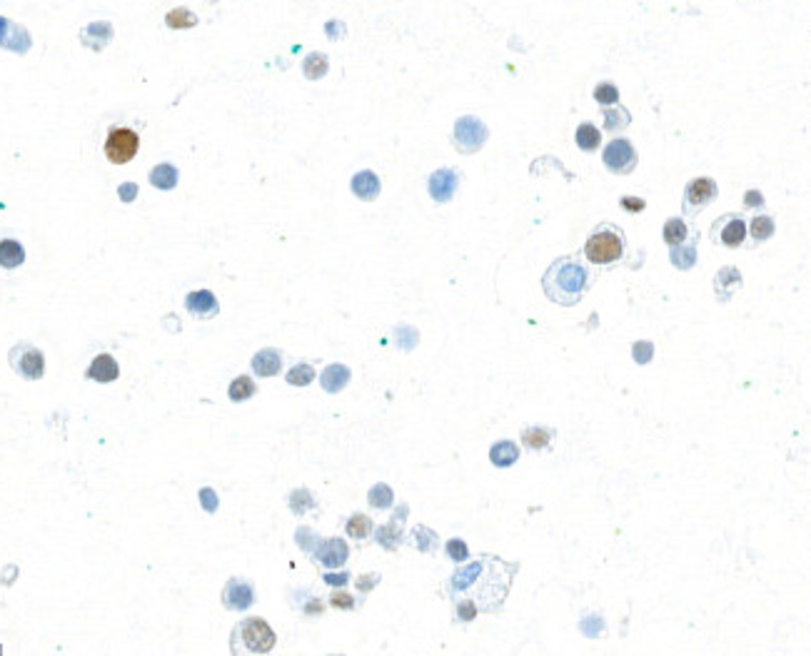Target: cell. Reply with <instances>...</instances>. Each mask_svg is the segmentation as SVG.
Listing matches in <instances>:
<instances>
[{
    "label": "cell",
    "mask_w": 811,
    "mask_h": 656,
    "mask_svg": "<svg viewBox=\"0 0 811 656\" xmlns=\"http://www.w3.org/2000/svg\"><path fill=\"white\" fill-rule=\"evenodd\" d=\"M592 284V275L577 258H559L547 267L542 277V290L557 305L572 307L584 297Z\"/></svg>",
    "instance_id": "cell-1"
},
{
    "label": "cell",
    "mask_w": 811,
    "mask_h": 656,
    "mask_svg": "<svg viewBox=\"0 0 811 656\" xmlns=\"http://www.w3.org/2000/svg\"><path fill=\"white\" fill-rule=\"evenodd\" d=\"M584 255L594 265H612L624 255V232L612 222H602L586 237Z\"/></svg>",
    "instance_id": "cell-2"
},
{
    "label": "cell",
    "mask_w": 811,
    "mask_h": 656,
    "mask_svg": "<svg viewBox=\"0 0 811 656\" xmlns=\"http://www.w3.org/2000/svg\"><path fill=\"white\" fill-rule=\"evenodd\" d=\"M275 646V631L263 619H245L232 631V651H250V654H268Z\"/></svg>",
    "instance_id": "cell-3"
},
{
    "label": "cell",
    "mask_w": 811,
    "mask_h": 656,
    "mask_svg": "<svg viewBox=\"0 0 811 656\" xmlns=\"http://www.w3.org/2000/svg\"><path fill=\"white\" fill-rule=\"evenodd\" d=\"M137 148H140L137 132L127 130V127H115V130H110L108 140H105V158L115 165H125L137 155Z\"/></svg>",
    "instance_id": "cell-4"
},
{
    "label": "cell",
    "mask_w": 811,
    "mask_h": 656,
    "mask_svg": "<svg viewBox=\"0 0 811 656\" xmlns=\"http://www.w3.org/2000/svg\"><path fill=\"white\" fill-rule=\"evenodd\" d=\"M487 140V127L477 118H460L455 125V148L460 153H477Z\"/></svg>",
    "instance_id": "cell-5"
},
{
    "label": "cell",
    "mask_w": 811,
    "mask_h": 656,
    "mask_svg": "<svg viewBox=\"0 0 811 656\" xmlns=\"http://www.w3.org/2000/svg\"><path fill=\"white\" fill-rule=\"evenodd\" d=\"M11 365L20 377L25 379H40L45 372V357L40 350L30 345H18L11 350Z\"/></svg>",
    "instance_id": "cell-6"
},
{
    "label": "cell",
    "mask_w": 811,
    "mask_h": 656,
    "mask_svg": "<svg viewBox=\"0 0 811 656\" xmlns=\"http://www.w3.org/2000/svg\"><path fill=\"white\" fill-rule=\"evenodd\" d=\"M602 160L617 175H627V172H631V170L636 168V153L634 148H631V142L624 140V137L609 142L602 153Z\"/></svg>",
    "instance_id": "cell-7"
},
{
    "label": "cell",
    "mask_w": 811,
    "mask_h": 656,
    "mask_svg": "<svg viewBox=\"0 0 811 656\" xmlns=\"http://www.w3.org/2000/svg\"><path fill=\"white\" fill-rule=\"evenodd\" d=\"M717 192L719 187L712 177H694V180H689V185H686L684 190V213L686 215L702 213L714 197H717Z\"/></svg>",
    "instance_id": "cell-8"
},
{
    "label": "cell",
    "mask_w": 811,
    "mask_h": 656,
    "mask_svg": "<svg viewBox=\"0 0 811 656\" xmlns=\"http://www.w3.org/2000/svg\"><path fill=\"white\" fill-rule=\"evenodd\" d=\"M746 235V225L741 215H724L714 222L712 227V237L714 242H722L727 247H739L744 242Z\"/></svg>",
    "instance_id": "cell-9"
},
{
    "label": "cell",
    "mask_w": 811,
    "mask_h": 656,
    "mask_svg": "<svg viewBox=\"0 0 811 656\" xmlns=\"http://www.w3.org/2000/svg\"><path fill=\"white\" fill-rule=\"evenodd\" d=\"M222 602H225L227 609H235V612H245L250 604L255 602V589L250 581L242 579H232L225 584L222 589Z\"/></svg>",
    "instance_id": "cell-10"
},
{
    "label": "cell",
    "mask_w": 811,
    "mask_h": 656,
    "mask_svg": "<svg viewBox=\"0 0 811 656\" xmlns=\"http://www.w3.org/2000/svg\"><path fill=\"white\" fill-rule=\"evenodd\" d=\"M457 185H460V175L455 170H437L429 177V195L437 200V203H450L452 195H455Z\"/></svg>",
    "instance_id": "cell-11"
},
{
    "label": "cell",
    "mask_w": 811,
    "mask_h": 656,
    "mask_svg": "<svg viewBox=\"0 0 811 656\" xmlns=\"http://www.w3.org/2000/svg\"><path fill=\"white\" fill-rule=\"evenodd\" d=\"M347 554H350V549H347V544L342 539H325L322 544L315 549V559H318L322 567H329V569L342 567V564L347 562Z\"/></svg>",
    "instance_id": "cell-12"
},
{
    "label": "cell",
    "mask_w": 811,
    "mask_h": 656,
    "mask_svg": "<svg viewBox=\"0 0 811 656\" xmlns=\"http://www.w3.org/2000/svg\"><path fill=\"white\" fill-rule=\"evenodd\" d=\"M185 307L190 315H195V317L200 320H208V317H215L220 312V305L218 300H215L213 292L208 290H198V292H190V295L185 297Z\"/></svg>",
    "instance_id": "cell-13"
},
{
    "label": "cell",
    "mask_w": 811,
    "mask_h": 656,
    "mask_svg": "<svg viewBox=\"0 0 811 656\" xmlns=\"http://www.w3.org/2000/svg\"><path fill=\"white\" fill-rule=\"evenodd\" d=\"M120 370H118V362L113 360V355H98L93 360V365L88 367L85 377L95 379V382H115Z\"/></svg>",
    "instance_id": "cell-14"
},
{
    "label": "cell",
    "mask_w": 811,
    "mask_h": 656,
    "mask_svg": "<svg viewBox=\"0 0 811 656\" xmlns=\"http://www.w3.org/2000/svg\"><path fill=\"white\" fill-rule=\"evenodd\" d=\"M253 370L260 377H272V374H277L279 370H282V355H279L277 350H272V347L260 350L258 355L253 357Z\"/></svg>",
    "instance_id": "cell-15"
},
{
    "label": "cell",
    "mask_w": 811,
    "mask_h": 656,
    "mask_svg": "<svg viewBox=\"0 0 811 656\" xmlns=\"http://www.w3.org/2000/svg\"><path fill=\"white\" fill-rule=\"evenodd\" d=\"M352 192H355L360 200H375L379 195V177L375 175L372 170H362L352 177Z\"/></svg>",
    "instance_id": "cell-16"
},
{
    "label": "cell",
    "mask_w": 811,
    "mask_h": 656,
    "mask_svg": "<svg viewBox=\"0 0 811 656\" xmlns=\"http://www.w3.org/2000/svg\"><path fill=\"white\" fill-rule=\"evenodd\" d=\"M320 382H322L325 392L337 394L347 387V382H350V370H347L345 365H329L322 372V377H320Z\"/></svg>",
    "instance_id": "cell-17"
},
{
    "label": "cell",
    "mask_w": 811,
    "mask_h": 656,
    "mask_svg": "<svg viewBox=\"0 0 811 656\" xmlns=\"http://www.w3.org/2000/svg\"><path fill=\"white\" fill-rule=\"evenodd\" d=\"M113 38V27H110V23H93V25H88L85 30L80 33V40L88 48H105L108 45V40Z\"/></svg>",
    "instance_id": "cell-18"
},
{
    "label": "cell",
    "mask_w": 811,
    "mask_h": 656,
    "mask_svg": "<svg viewBox=\"0 0 811 656\" xmlns=\"http://www.w3.org/2000/svg\"><path fill=\"white\" fill-rule=\"evenodd\" d=\"M489 460H492L494 467H512L517 460H520V447L515 442H499L489 449Z\"/></svg>",
    "instance_id": "cell-19"
},
{
    "label": "cell",
    "mask_w": 811,
    "mask_h": 656,
    "mask_svg": "<svg viewBox=\"0 0 811 656\" xmlns=\"http://www.w3.org/2000/svg\"><path fill=\"white\" fill-rule=\"evenodd\" d=\"M23 260H25V250H23L20 242L15 240H3L0 242V267H20Z\"/></svg>",
    "instance_id": "cell-20"
},
{
    "label": "cell",
    "mask_w": 811,
    "mask_h": 656,
    "mask_svg": "<svg viewBox=\"0 0 811 656\" xmlns=\"http://www.w3.org/2000/svg\"><path fill=\"white\" fill-rule=\"evenodd\" d=\"M574 140H577V145H579V150H584V153H594V150L599 148V142H602V135H599V130L594 125L581 122L574 132Z\"/></svg>",
    "instance_id": "cell-21"
},
{
    "label": "cell",
    "mask_w": 811,
    "mask_h": 656,
    "mask_svg": "<svg viewBox=\"0 0 811 656\" xmlns=\"http://www.w3.org/2000/svg\"><path fill=\"white\" fill-rule=\"evenodd\" d=\"M150 182H153L158 190H172V187L177 185V170L168 163L158 165V168H153V172H150Z\"/></svg>",
    "instance_id": "cell-22"
},
{
    "label": "cell",
    "mask_w": 811,
    "mask_h": 656,
    "mask_svg": "<svg viewBox=\"0 0 811 656\" xmlns=\"http://www.w3.org/2000/svg\"><path fill=\"white\" fill-rule=\"evenodd\" d=\"M549 439H552V432L544 429V427H527L524 432H522V442L529 449H547Z\"/></svg>",
    "instance_id": "cell-23"
},
{
    "label": "cell",
    "mask_w": 811,
    "mask_h": 656,
    "mask_svg": "<svg viewBox=\"0 0 811 656\" xmlns=\"http://www.w3.org/2000/svg\"><path fill=\"white\" fill-rule=\"evenodd\" d=\"M664 240L669 242V245H679V242L686 240V235H689V230H686V222L679 217H672L664 222Z\"/></svg>",
    "instance_id": "cell-24"
},
{
    "label": "cell",
    "mask_w": 811,
    "mask_h": 656,
    "mask_svg": "<svg viewBox=\"0 0 811 656\" xmlns=\"http://www.w3.org/2000/svg\"><path fill=\"white\" fill-rule=\"evenodd\" d=\"M255 382L250 377H247V374H242V377H237V379H232V384H230V389H227V394H230V399L232 402H245V399H250L255 394Z\"/></svg>",
    "instance_id": "cell-25"
},
{
    "label": "cell",
    "mask_w": 811,
    "mask_h": 656,
    "mask_svg": "<svg viewBox=\"0 0 811 656\" xmlns=\"http://www.w3.org/2000/svg\"><path fill=\"white\" fill-rule=\"evenodd\" d=\"M302 70H305L307 80H320V77L327 72V55H322V53L307 55V61H305V65H302Z\"/></svg>",
    "instance_id": "cell-26"
},
{
    "label": "cell",
    "mask_w": 811,
    "mask_h": 656,
    "mask_svg": "<svg viewBox=\"0 0 811 656\" xmlns=\"http://www.w3.org/2000/svg\"><path fill=\"white\" fill-rule=\"evenodd\" d=\"M774 230H777V227H774V220L769 217V215H759V217H754V220H751V225H749L751 237H754V240H759V242L769 240V237L774 235Z\"/></svg>",
    "instance_id": "cell-27"
},
{
    "label": "cell",
    "mask_w": 811,
    "mask_h": 656,
    "mask_svg": "<svg viewBox=\"0 0 811 656\" xmlns=\"http://www.w3.org/2000/svg\"><path fill=\"white\" fill-rule=\"evenodd\" d=\"M370 531H372V519L365 515H352L350 522H347V534L352 539H367Z\"/></svg>",
    "instance_id": "cell-28"
},
{
    "label": "cell",
    "mask_w": 811,
    "mask_h": 656,
    "mask_svg": "<svg viewBox=\"0 0 811 656\" xmlns=\"http://www.w3.org/2000/svg\"><path fill=\"white\" fill-rule=\"evenodd\" d=\"M313 379H315L313 365H295L290 372H287V382H290L292 387H307Z\"/></svg>",
    "instance_id": "cell-29"
},
{
    "label": "cell",
    "mask_w": 811,
    "mask_h": 656,
    "mask_svg": "<svg viewBox=\"0 0 811 656\" xmlns=\"http://www.w3.org/2000/svg\"><path fill=\"white\" fill-rule=\"evenodd\" d=\"M694 260H696V250H694V245L684 247V242H679V250H677V247H672V263H674L679 270H689V267H694Z\"/></svg>",
    "instance_id": "cell-30"
},
{
    "label": "cell",
    "mask_w": 811,
    "mask_h": 656,
    "mask_svg": "<svg viewBox=\"0 0 811 656\" xmlns=\"http://www.w3.org/2000/svg\"><path fill=\"white\" fill-rule=\"evenodd\" d=\"M165 23L170 27H192L198 23V18H195V13L187 11V8H175V11H170L165 15Z\"/></svg>",
    "instance_id": "cell-31"
},
{
    "label": "cell",
    "mask_w": 811,
    "mask_h": 656,
    "mask_svg": "<svg viewBox=\"0 0 811 656\" xmlns=\"http://www.w3.org/2000/svg\"><path fill=\"white\" fill-rule=\"evenodd\" d=\"M392 499H395V494H392V489H389L387 484H375V487L370 489V504H372L375 509H387L389 504H392Z\"/></svg>",
    "instance_id": "cell-32"
},
{
    "label": "cell",
    "mask_w": 811,
    "mask_h": 656,
    "mask_svg": "<svg viewBox=\"0 0 811 656\" xmlns=\"http://www.w3.org/2000/svg\"><path fill=\"white\" fill-rule=\"evenodd\" d=\"M604 120H607L604 127H607L609 132H617L629 125V113H627V110H607V113H604Z\"/></svg>",
    "instance_id": "cell-33"
},
{
    "label": "cell",
    "mask_w": 811,
    "mask_h": 656,
    "mask_svg": "<svg viewBox=\"0 0 811 656\" xmlns=\"http://www.w3.org/2000/svg\"><path fill=\"white\" fill-rule=\"evenodd\" d=\"M594 100H597L599 105H614L620 100V90L614 88L612 82H599L597 88H594Z\"/></svg>",
    "instance_id": "cell-34"
},
{
    "label": "cell",
    "mask_w": 811,
    "mask_h": 656,
    "mask_svg": "<svg viewBox=\"0 0 811 656\" xmlns=\"http://www.w3.org/2000/svg\"><path fill=\"white\" fill-rule=\"evenodd\" d=\"M13 35H15V38L6 40V45L11 50H15V53H25V50L30 48V35H27V30L20 25H13Z\"/></svg>",
    "instance_id": "cell-35"
},
{
    "label": "cell",
    "mask_w": 811,
    "mask_h": 656,
    "mask_svg": "<svg viewBox=\"0 0 811 656\" xmlns=\"http://www.w3.org/2000/svg\"><path fill=\"white\" fill-rule=\"evenodd\" d=\"M290 507L295 515H305L307 509L315 507V502H313V497H310L307 489H297V492H292V497H290Z\"/></svg>",
    "instance_id": "cell-36"
},
{
    "label": "cell",
    "mask_w": 811,
    "mask_h": 656,
    "mask_svg": "<svg viewBox=\"0 0 811 656\" xmlns=\"http://www.w3.org/2000/svg\"><path fill=\"white\" fill-rule=\"evenodd\" d=\"M377 539H379V544H382V547L395 549L397 544H400V531H397V524L382 526V529L377 531Z\"/></svg>",
    "instance_id": "cell-37"
},
{
    "label": "cell",
    "mask_w": 811,
    "mask_h": 656,
    "mask_svg": "<svg viewBox=\"0 0 811 656\" xmlns=\"http://www.w3.org/2000/svg\"><path fill=\"white\" fill-rule=\"evenodd\" d=\"M447 557L452 562H465L470 557V549H467V544L462 539H450L447 541Z\"/></svg>",
    "instance_id": "cell-38"
},
{
    "label": "cell",
    "mask_w": 811,
    "mask_h": 656,
    "mask_svg": "<svg viewBox=\"0 0 811 656\" xmlns=\"http://www.w3.org/2000/svg\"><path fill=\"white\" fill-rule=\"evenodd\" d=\"M474 617H477V604L472 602V599H462L460 607H457V619H462V622H472Z\"/></svg>",
    "instance_id": "cell-39"
},
{
    "label": "cell",
    "mask_w": 811,
    "mask_h": 656,
    "mask_svg": "<svg viewBox=\"0 0 811 656\" xmlns=\"http://www.w3.org/2000/svg\"><path fill=\"white\" fill-rule=\"evenodd\" d=\"M620 205H622V210H627V213H631V215L641 213V210L647 208V203H644L641 197H631V195H624V197H622Z\"/></svg>",
    "instance_id": "cell-40"
},
{
    "label": "cell",
    "mask_w": 811,
    "mask_h": 656,
    "mask_svg": "<svg viewBox=\"0 0 811 656\" xmlns=\"http://www.w3.org/2000/svg\"><path fill=\"white\" fill-rule=\"evenodd\" d=\"M654 355V345L652 342H636L634 345V360L639 362V365H644V362H649Z\"/></svg>",
    "instance_id": "cell-41"
},
{
    "label": "cell",
    "mask_w": 811,
    "mask_h": 656,
    "mask_svg": "<svg viewBox=\"0 0 811 656\" xmlns=\"http://www.w3.org/2000/svg\"><path fill=\"white\" fill-rule=\"evenodd\" d=\"M329 604H332V607H337V609H352V607H355L352 596L350 594H342V591H334L332 599H329Z\"/></svg>",
    "instance_id": "cell-42"
},
{
    "label": "cell",
    "mask_w": 811,
    "mask_h": 656,
    "mask_svg": "<svg viewBox=\"0 0 811 656\" xmlns=\"http://www.w3.org/2000/svg\"><path fill=\"white\" fill-rule=\"evenodd\" d=\"M200 499H203L205 512H210V515L218 509V494H215L213 489H203V492H200Z\"/></svg>",
    "instance_id": "cell-43"
},
{
    "label": "cell",
    "mask_w": 811,
    "mask_h": 656,
    "mask_svg": "<svg viewBox=\"0 0 811 656\" xmlns=\"http://www.w3.org/2000/svg\"><path fill=\"white\" fill-rule=\"evenodd\" d=\"M118 195H120L122 203H132V200H135V195H137V185H132V182H125V185H120Z\"/></svg>",
    "instance_id": "cell-44"
},
{
    "label": "cell",
    "mask_w": 811,
    "mask_h": 656,
    "mask_svg": "<svg viewBox=\"0 0 811 656\" xmlns=\"http://www.w3.org/2000/svg\"><path fill=\"white\" fill-rule=\"evenodd\" d=\"M744 203H746V208H762V205H764V195H762V192H757V190H749L744 195Z\"/></svg>",
    "instance_id": "cell-45"
},
{
    "label": "cell",
    "mask_w": 811,
    "mask_h": 656,
    "mask_svg": "<svg viewBox=\"0 0 811 656\" xmlns=\"http://www.w3.org/2000/svg\"><path fill=\"white\" fill-rule=\"evenodd\" d=\"M379 581V574H370V576H362L360 581H357V589L362 591H370V586H375Z\"/></svg>",
    "instance_id": "cell-46"
},
{
    "label": "cell",
    "mask_w": 811,
    "mask_h": 656,
    "mask_svg": "<svg viewBox=\"0 0 811 656\" xmlns=\"http://www.w3.org/2000/svg\"><path fill=\"white\" fill-rule=\"evenodd\" d=\"M325 581H327V584H332V586H342V584H347V581H350V574H325Z\"/></svg>",
    "instance_id": "cell-47"
},
{
    "label": "cell",
    "mask_w": 811,
    "mask_h": 656,
    "mask_svg": "<svg viewBox=\"0 0 811 656\" xmlns=\"http://www.w3.org/2000/svg\"><path fill=\"white\" fill-rule=\"evenodd\" d=\"M11 30V23H8V18L0 15V45L6 43V33Z\"/></svg>",
    "instance_id": "cell-48"
}]
</instances>
